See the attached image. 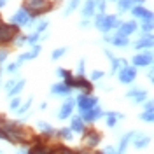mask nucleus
<instances>
[{"instance_id": "f257e3e1", "label": "nucleus", "mask_w": 154, "mask_h": 154, "mask_svg": "<svg viewBox=\"0 0 154 154\" xmlns=\"http://www.w3.org/2000/svg\"><path fill=\"white\" fill-rule=\"evenodd\" d=\"M0 138H5L11 144H28L33 140V131L28 126H18L0 117Z\"/></svg>"}, {"instance_id": "f03ea898", "label": "nucleus", "mask_w": 154, "mask_h": 154, "mask_svg": "<svg viewBox=\"0 0 154 154\" xmlns=\"http://www.w3.org/2000/svg\"><path fill=\"white\" fill-rule=\"evenodd\" d=\"M95 26L100 32L107 33L112 28L119 26V18L116 14H103V12H100V16H96V19H95Z\"/></svg>"}, {"instance_id": "7ed1b4c3", "label": "nucleus", "mask_w": 154, "mask_h": 154, "mask_svg": "<svg viewBox=\"0 0 154 154\" xmlns=\"http://www.w3.org/2000/svg\"><path fill=\"white\" fill-rule=\"evenodd\" d=\"M25 9L28 11L30 16L44 14L46 11L51 9V2L49 0H25Z\"/></svg>"}, {"instance_id": "20e7f679", "label": "nucleus", "mask_w": 154, "mask_h": 154, "mask_svg": "<svg viewBox=\"0 0 154 154\" xmlns=\"http://www.w3.org/2000/svg\"><path fill=\"white\" fill-rule=\"evenodd\" d=\"M16 33H18V28L16 26L0 23V44H7L11 40H14Z\"/></svg>"}, {"instance_id": "39448f33", "label": "nucleus", "mask_w": 154, "mask_h": 154, "mask_svg": "<svg viewBox=\"0 0 154 154\" xmlns=\"http://www.w3.org/2000/svg\"><path fill=\"white\" fill-rule=\"evenodd\" d=\"M117 77H119V81L123 84H130V82H133L135 77H137V70H135V67L123 65L121 70H117Z\"/></svg>"}, {"instance_id": "423d86ee", "label": "nucleus", "mask_w": 154, "mask_h": 154, "mask_svg": "<svg viewBox=\"0 0 154 154\" xmlns=\"http://www.w3.org/2000/svg\"><path fill=\"white\" fill-rule=\"evenodd\" d=\"M96 103H98L96 96L89 95V93H84V95H81L79 98H77V105H79V109H81V110L93 109V107H96Z\"/></svg>"}, {"instance_id": "0eeeda50", "label": "nucleus", "mask_w": 154, "mask_h": 154, "mask_svg": "<svg viewBox=\"0 0 154 154\" xmlns=\"http://www.w3.org/2000/svg\"><path fill=\"white\" fill-rule=\"evenodd\" d=\"M81 119L82 121H86V123H93V121H96L98 117H102V109L100 107H93V109H88V110H81Z\"/></svg>"}, {"instance_id": "6e6552de", "label": "nucleus", "mask_w": 154, "mask_h": 154, "mask_svg": "<svg viewBox=\"0 0 154 154\" xmlns=\"http://www.w3.org/2000/svg\"><path fill=\"white\" fill-rule=\"evenodd\" d=\"M30 23V14L26 9H19L14 12V16H12V25H16V26H23V25H28Z\"/></svg>"}, {"instance_id": "1a4fd4ad", "label": "nucleus", "mask_w": 154, "mask_h": 154, "mask_svg": "<svg viewBox=\"0 0 154 154\" xmlns=\"http://www.w3.org/2000/svg\"><path fill=\"white\" fill-rule=\"evenodd\" d=\"M100 140H102V135L98 133L96 130H88V133L84 135V138H82V142H84L88 147H95V145H98Z\"/></svg>"}, {"instance_id": "9d476101", "label": "nucleus", "mask_w": 154, "mask_h": 154, "mask_svg": "<svg viewBox=\"0 0 154 154\" xmlns=\"http://www.w3.org/2000/svg\"><path fill=\"white\" fill-rule=\"evenodd\" d=\"M72 110H74V100L72 98H68V100H65V103L60 107V110H58V119H67V117H70V114H72Z\"/></svg>"}, {"instance_id": "9b49d317", "label": "nucleus", "mask_w": 154, "mask_h": 154, "mask_svg": "<svg viewBox=\"0 0 154 154\" xmlns=\"http://www.w3.org/2000/svg\"><path fill=\"white\" fill-rule=\"evenodd\" d=\"M151 63H152V54H151V53H140V54L133 56L135 67H147V65H151Z\"/></svg>"}, {"instance_id": "f8f14e48", "label": "nucleus", "mask_w": 154, "mask_h": 154, "mask_svg": "<svg viewBox=\"0 0 154 154\" xmlns=\"http://www.w3.org/2000/svg\"><path fill=\"white\" fill-rule=\"evenodd\" d=\"M126 98L133 100V103H142V102H145V91L144 89H138V88L130 89V91L126 93Z\"/></svg>"}, {"instance_id": "ddd939ff", "label": "nucleus", "mask_w": 154, "mask_h": 154, "mask_svg": "<svg viewBox=\"0 0 154 154\" xmlns=\"http://www.w3.org/2000/svg\"><path fill=\"white\" fill-rule=\"evenodd\" d=\"M135 30H137V23H135V21H126V23H121V25H119V32H117V35L128 37V35L133 33Z\"/></svg>"}, {"instance_id": "4468645a", "label": "nucleus", "mask_w": 154, "mask_h": 154, "mask_svg": "<svg viewBox=\"0 0 154 154\" xmlns=\"http://www.w3.org/2000/svg\"><path fill=\"white\" fill-rule=\"evenodd\" d=\"M145 0H117V7L121 12H126V11L133 9L137 5H140V4H144Z\"/></svg>"}, {"instance_id": "2eb2a0df", "label": "nucleus", "mask_w": 154, "mask_h": 154, "mask_svg": "<svg viewBox=\"0 0 154 154\" xmlns=\"http://www.w3.org/2000/svg\"><path fill=\"white\" fill-rule=\"evenodd\" d=\"M131 142H133V145L137 147V149H144V147H147V145H149L151 138H149L147 135L135 133V135H133V138H131Z\"/></svg>"}, {"instance_id": "dca6fc26", "label": "nucleus", "mask_w": 154, "mask_h": 154, "mask_svg": "<svg viewBox=\"0 0 154 154\" xmlns=\"http://www.w3.org/2000/svg\"><path fill=\"white\" fill-rule=\"evenodd\" d=\"M70 89H72V88L68 86L67 82H56V84L51 86V93H53V95H68Z\"/></svg>"}, {"instance_id": "f3484780", "label": "nucleus", "mask_w": 154, "mask_h": 154, "mask_svg": "<svg viewBox=\"0 0 154 154\" xmlns=\"http://www.w3.org/2000/svg\"><path fill=\"white\" fill-rule=\"evenodd\" d=\"M95 9H96L95 0H86V2H84V7H82V18L89 19L93 14H95Z\"/></svg>"}, {"instance_id": "a211bd4d", "label": "nucleus", "mask_w": 154, "mask_h": 154, "mask_svg": "<svg viewBox=\"0 0 154 154\" xmlns=\"http://www.w3.org/2000/svg\"><path fill=\"white\" fill-rule=\"evenodd\" d=\"M40 53V46H33V49H30L28 53H25V54H21L18 60V63L21 65V63H25V61H28V60H33V58H37V54Z\"/></svg>"}, {"instance_id": "6ab92c4d", "label": "nucleus", "mask_w": 154, "mask_h": 154, "mask_svg": "<svg viewBox=\"0 0 154 154\" xmlns=\"http://www.w3.org/2000/svg\"><path fill=\"white\" fill-rule=\"evenodd\" d=\"M131 12H133L135 18H140V19H152V12L151 11L144 9L142 5H137V7H133L131 9Z\"/></svg>"}, {"instance_id": "aec40b11", "label": "nucleus", "mask_w": 154, "mask_h": 154, "mask_svg": "<svg viewBox=\"0 0 154 154\" xmlns=\"http://www.w3.org/2000/svg\"><path fill=\"white\" fill-rule=\"evenodd\" d=\"M140 119H142V121H147V123H152V121H154L152 102H147V103H145V110L140 114Z\"/></svg>"}, {"instance_id": "412c9836", "label": "nucleus", "mask_w": 154, "mask_h": 154, "mask_svg": "<svg viewBox=\"0 0 154 154\" xmlns=\"http://www.w3.org/2000/svg\"><path fill=\"white\" fill-rule=\"evenodd\" d=\"M133 131H130V133L123 135V138H121V144H119V149H117V152L116 154H126V147H128V144L131 142V138H133Z\"/></svg>"}, {"instance_id": "4be33fe9", "label": "nucleus", "mask_w": 154, "mask_h": 154, "mask_svg": "<svg viewBox=\"0 0 154 154\" xmlns=\"http://www.w3.org/2000/svg\"><path fill=\"white\" fill-rule=\"evenodd\" d=\"M152 35H142V37L138 38V40H137V42H135V48L137 49H144V48H151V46H152Z\"/></svg>"}, {"instance_id": "5701e85b", "label": "nucleus", "mask_w": 154, "mask_h": 154, "mask_svg": "<svg viewBox=\"0 0 154 154\" xmlns=\"http://www.w3.org/2000/svg\"><path fill=\"white\" fill-rule=\"evenodd\" d=\"M70 130L72 131H75V133H82L86 128H84V121L81 119V117H72V125H70Z\"/></svg>"}, {"instance_id": "b1692460", "label": "nucleus", "mask_w": 154, "mask_h": 154, "mask_svg": "<svg viewBox=\"0 0 154 154\" xmlns=\"http://www.w3.org/2000/svg\"><path fill=\"white\" fill-rule=\"evenodd\" d=\"M110 40H112V46H116V48H126V44H128V37L117 35V33H116Z\"/></svg>"}, {"instance_id": "393cba45", "label": "nucleus", "mask_w": 154, "mask_h": 154, "mask_svg": "<svg viewBox=\"0 0 154 154\" xmlns=\"http://www.w3.org/2000/svg\"><path fill=\"white\" fill-rule=\"evenodd\" d=\"M121 117H123V114H119V112H109L107 114V125L110 126V128H114Z\"/></svg>"}, {"instance_id": "a878e982", "label": "nucleus", "mask_w": 154, "mask_h": 154, "mask_svg": "<svg viewBox=\"0 0 154 154\" xmlns=\"http://www.w3.org/2000/svg\"><path fill=\"white\" fill-rule=\"evenodd\" d=\"M23 88H25V81H23V79H21V81H16V82H14V86L11 88V91L7 93V95H9V96L19 95V93L23 91Z\"/></svg>"}, {"instance_id": "bb28decb", "label": "nucleus", "mask_w": 154, "mask_h": 154, "mask_svg": "<svg viewBox=\"0 0 154 154\" xmlns=\"http://www.w3.org/2000/svg\"><path fill=\"white\" fill-rule=\"evenodd\" d=\"M107 56H109V60H110V65H112V72L116 74V72L119 70V67H121V61H119V60H117L116 56H112V54H110L109 51H107Z\"/></svg>"}, {"instance_id": "cd10ccee", "label": "nucleus", "mask_w": 154, "mask_h": 154, "mask_svg": "<svg viewBox=\"0 0 154 154\" xmlns=\"http://www.w3.org/2000/svg\"><path fill=\"white\" fill-rule=\"evenodd\" d=\"M26 154H49V151H48V147H46V145L38 144V145H35V147H33L30 152H26Z\"/></svg>"}, {"instance_id": "c85d7f7f", "label": "nucleus", "mask_w": 154, "mask_h": 154, "mask_svg": "<svg viewBox=\"0 0 154 154\" xmlns=\"http://www.w3.org/2000/svg\"><path fill=\"white\" fill-rule=\"evenodd\" d=\"M58 135H60L61 138H65V140H70V138H72V135H74V131H72L70 128H61V130L58 131Z\"/></svg>"}, {"instance_id": "c756f323", "label": "nucleus", "mask_w": 154, "mask_h": 154, "mask_svg": "<svg viewBox=\"0 0 154 154\" xmlns=\"http://www.w3.org/2000/svg\"><path fill=\"white\" fill-rule=\"evenodd\" d=\"M38 128L42 130V133H48V135L53 133V126L49 125V123H44V121H40V123H38Z\"/></svg>"}, {"instance_id": "7c9ffc66", "label": "nucleus", "mask_w": 154, "mask_h": 154, "mask_svg": "<svg viewBox=\"0 0 154 154\" xmlns=\"http://www.w3.org/2000/svg\"><path fill=\"white\" fill-rule=\"evenodd\" d=\"M151 30H152V19H144L142 21V32L149 33Z\"/></svg>"}, {"instance_id": "2f4dec72", "label": "nucleus", "mask_w": 154, "mask_h": 154, "mask_svg": "<svg viewBox=\"0 0 154 154\" xmlns=\"http://www.w3.org/2000/svg\"><path fill=\"white\" fill-rule=\"evenodd\" d=\"M65 51H67L65 48H58V49H54V51H53V54H51V58H53V60H60V58L65 54Z\"/></svg>"}, {"instance_id": "473e14b6", "label": "nucleus", "mask_w": 154, "mask_h": 154, "mask_svg": "<svg viewBox=\"0 0 154 154\" xmlns=\"http://www.w3.org/2000/svg\"><path fill=\"white\" fill-rule=\"evenodd\" d=\"M77 5H79V0H72V2L68 4V7L65 9V16H68L72 11H75V9H77Z\"/></svg>"}, {"instance_id": "72a5a7b5", "label": "nucleus", "mask_w": 154, "mask_h": 154, "mask_svg": "<svg viewBox=\"0 0 154 154\" xmlns=\"http://www.w3.org/2000/svg\"><path fill=\"white\" fill-rule=\"evenodd\" d=\"M30 105H32V98H30V100L26 102V103H25V105H19L18 109H16V110H18V114H19V116H23V114H25V112H26V110L30 109Z\"/></svg>"}, {"instance_id": "f704fd0d", "label": "nucleus", "mask_w": 154, "mask_h": 154, "mask_svg": "<svg viewBox=\"0 0 154 154\" xmlns=\"http://www.w3.org/2000/svg\"><path fill=\"white\" fill-rule=\"evenodd\" d=\"M48 21H40V23H38L37 26H35V33H38V35H40V33H42V32H44V30L48 28Z\"/></svg>"}, {"instance_id": "c9c22d12", "label": "nucleus", "mask_w": 154, "mask_h": 154, "mask_svg": "<svg viewBox=\"0 0 154 154\" xmlns=\"http://www.w3.org/2000/svg\"><path fill=\"white\" fill-rule=\"evenodd\" d=\"M56 75L58 77H63L65 81H67L68 77H72L70 74H68V70H65V68H58V70H56Z\"/></svg>"}, {"instance_id": "e433bc0d", "label": "nucleus", "mask_w": 154, "mask_h": 154, "mask_svg": "<svg viewBox=\"0 0 154 154\" xmlns=\"http://www.w3.org/2000/svg\"><path fill=\"white\" fill-rule=\"evenodd\" d=\"M19 105H21V100H19V96H14V98L11 100V105H9V107L12 109V110H16Z\"/></svg>"}, {"instance_id": "4c0bfd02", "label": "nucleus", "mask_w": 154, "mask_h": 154, "mask_svg": "<svg viewBox=\"0 0 154 154\" xmlns=\"http://www.w3.org/2000/svg\"><path fill=\"white\" fill-rule=\"evenodd\" d=\"M49 154H74V151H70L67 147H60V149H56V151H53V152H49Z\"/></svg>"}, {"instance_id": "58836bf2", "label": "nucleus", "mask_w": 154, "mask_h": 154, "mask_svg": "<svg viewBox=\"0 0 154 154\" xmlns=\"http://www.w3.org/2000/svg\"><path fill=\"white\" fill-rule=\"evenodd\" d=\"M37 40H38V33H32V35L26 37V42H28L30 46H32V44L35 46V44H37Z\"/></svg>"}, {"instance_id": "ea45409f", "label": "nucleus", "mask_w": 154, "mask_h": 154, "mask_svg": "<svg viewBox=\"0 0 154 154\" xmlns=\"http://www.w3.org/2000/svg\"><path fill=\"white\" fill-rule=\"evenodd\" d=\"M103 77V72L102 70H93V74H91V79L93 81H98V79H102Z\"/></svg>"}, {"instance_id": "a19ab883", "label": "nucleus", "mask_w": 154, "mask_h": 154, "mask_svg": "<svg viewBox=\"0 0 154 154\" xmlns=\"http://www.w3.org/2000/svg\"><path fill=\"white\" fill-rule=\"evenodd\" d=\"M18 68H19V63L16 61V63H12V65H9V67H7V74H14Z\"/></svg>"}, {"instance_id": "79ce46f5", "label": "nucleus", "mask_w": 154, "mask_h": 154, "mask_svg": "<svg viewBox=\"0 0 154 154\" xmlns=\"http://www.w3.org/2000/svg\"><path fill=\"white\" fill-rule=\"evenodd\" d=\"M102 154H116V149L109 145V147H105V149H103V152H102Z\"/></svg>"}, {"instance_id": "37998d69", "label": "nucleus", "mask_w": 154, "mask_h": 154, "mask_svg": "<svg viewBox=\"0 0 154 154\" xmlns=\"http://www.w3.org/2000/svg\"><path fill=\"white\" fill-rule=\"evenodd\" d=\"M5 58H7V51L5 49H0V63L5 61Z\"/></svg>"}, {"instance_id": "c03bdc74", "label": "nucleus", "mask_w": 154, "mask_h": 154, "mask_svg": "<svg viewBox=\"0 0 154 154\" xmlns=\"http://www.w3.org/2000/svg\"><path fill=\"white\" fill-rule=\"evenodd\" d=\"M14 82H16V81H9V82H5V91H7V93L11 91V88L14 86Z\"/></svg>"}, {"instance_id": "a18cd8bd", "label": "nucleus", "mask_w": 154, "mask_h": 154, "mask_svg": "<svg viewBox=\"0 0 154 154\" xmlns=\"http://www.w3.org/2000/svg\"><path fill=\"white\" fill-rule=\"evenodd\" d=\"M79 75H84V61L79 63Z\"/></svg>"}, {"instance_id": "49530a36", "label": "nucleus", "mask_w": 154, "mask_h": 154, "mask_svg": "<svg viewBox=\"0 0 154 154\" xmlns=\"http://www.w3.org/2000/svg\"><path fill=\"white\" fill-rule=\"evenodd\" d=\"M149 79H151V81L154 79V70H149Z\"/></svg>"}, {"instance_id": "de8ad7c7", "label": "nucleus", "mask_w": 154, "mask_h": 154, "mask_svg": "<svg viewBox=\"0 0 154 154\" xmlns=\"http://www.w3.org/2000/svg\"><path fill=\"white\" fill-rule=\"evenodd\" d=\"M5 4H7V0H0V7H4Z\"/></svg>"}, {"instance_id": "09e8293b", "label": "nucleus", "mask_w": 154, "mask_h": 154, "mask_svg": "<svg viewBox=\"0 0 154 154\" xmlns=\"http://www.w3.org/2000/svg\"><path fill=\"white\" fill-rule=\"evenodd\" d=\"M77 154H93V152H89V151H81V152H77Z\"/></svg>"}, {"instance_id": "8fccbe9b", "label": "nucleus", "mask_w": 154, "mask_h": 154, "mask_svg": "<svg viewBox=\"0 0 154 154\" xmlns=\"http://www.w3.org/2000/svg\"><path fill=\"white\" fill-rule=\"evenodd\" d=\"M16 154H26V151H19V152H16Z\"/></svg>"}, {"instance_id": "3c124183", "label": "nucleus", "mask_w": 154, "mask_h": 154, "mask_svg": "<svg viewBox=\"0 0 154 154\" xmlns=\"http://www.w3.org/2000/svg\"><path fill=\"white\" fill-rule=\"evenodd\" d=\"M112 2H114V0H112Z\"/></svg>"}]
</instances>
